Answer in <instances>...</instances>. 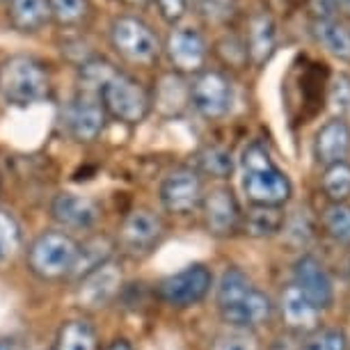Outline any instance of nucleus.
Wrapping results in <instances>:
<instances>
[{"instance_id": "obj_9", "label": "nucleus", "mask_w": 350, "mask_h": 350, "mask_svg": "<svg viewBox=\"0 0 350 350\" xmlns=\"http://www.w3.org/2000/svg\"><path fill=\"white\" fill-rule=\"evenodd\" d=\"M211 286H213V275L206 266L202 263H190L179 273L165 277L158 286V295L165 305L176 307V309H186L206 298Z\"/></svg>"}, {"instance_id": "obj_25", "label": "nucleus", "mask_w": 350, "mask_h": 350, "mask_svg": "<svg viewBox=\"0 0 350 350\" xmlns=\"http://www.w3.org/2000/svg\"><path fill=\"white\" fill-rule=\"evenodd\" d=\"M312 32L323 49L332 55L348 60L350 57V32L343 28L341 23H336L334 18H323V21L312 23Z\"/></svg>"}, {"instance_id": "obj_34", "label": "nucleus", "mask_w": 350, "mask_h": 350, "mask_svg": "<svg viewBox=\"0 0 350 350\" xmlns=\"http://www.w3.org/2000/svg\"><path fill=\"white\" fill-rule=\"evenodd\" d=\"M156 5L158 14L165 23L170 25H179L181 18L188 14V5L190 0H151Z\"/></svg>"}, {"instance_id": "obj_6", "label": "nucleus", "mask_w": 350, "mask_h": 350, "mask_svg": "<svg viewBox=\"0 0 350 350\" xmlns=\"http://www.w3.org/2000/svg\"><path fill=\"white\" fill-rule=\"evenodd\" d=\"M78 243L64 231H44L28 247V268L39 280L53 282L71 275Z\"/></svg>"}, {"instance_id": "obj_11", "label": "nucleus", "mask_w": 350, "mask_h": 350, "mask_svg": "<svg viewBox=\"0 0 350 350\" xmlns=\"http://www.w3.org/2000/svg\"><path fill=\"white\" fill-rule=\"evenodd\" d=\"M200 208L204 215V227H206L208 234L227 239V236H234L236 231H241L243 211L234 190L229 186H215L211 190H204Z\"/></svg>"}, {"instance_id": "obj_28", "label": "nucleus", "mask_w": 350, "mask_h": 350, "mask_svg": "<svg viewBox=\"0 0 350 350\" xmlns=\"http://www.w3.org/2000/svg\"><path fill=\"white\" fill-rule=\"evenodd\" d=\"M51 21L62 28H76L90 14V0H49Z\"/></svg>"}, {"instance_id": "obj_23", "label": "nucleus", "mask_w": 350, "mask_h": 350, "mask_svg": "<svg viewBox=\"0 0 350 350\" xmlns=\"http://www.w3.org/2000/svg\"><path fill=\"white\" fill-rule=\"evenodd\" d=\"M112 250H115L112 247V241L105 239V236H94V239L85 241L83 245H78L76 263L71 268L69 277L83 280L92 270H96L98 266H103V263H108L112 259Z\"/></svg>"}, {"instance_id": "obj_13", "label": "nucleus", "mask_w": 350, "mask_h": 350, "mask_svg": "<svg viewBox=\"0 0 350 350\" xmlns=\"http://www.w3.org/2000/svg\"><path fill=\"white\" fill-rule=\"evenodd\" d=\"M293 286H298L300 293L319 312H325L334 305V282L327 268L314 254H302L293 263Z\"/></svg>"}, {"instance_id": "obj_38", "label": "nucleus", "mask_w": 350, "mask_h": 350, "mask_svg": "<svg viewBox=\"0 0 350 350\" xmlns=\"http://www.w3.org/2000/svg\"><path fill=\"white\" fill-rule=\"evenodd\" d=\"M105 350H133V346H131L129 341H124V339H117V341H112Z\"/></svg>"}, {"instance_id": "obj_24", "label": "nucleus", "mask_w": 350, "mask_h": 350, "mask_svg": "<svg viewBox=\"0 0 350 350\" xmlns=\"http://www.w3.org/2000/svg\"><path fill=\"white\" fill-rule=\"evenodd\" d=\"M195 170L200 174L211 176V179H229L231 172H234V156L224 147L206 144L195 154Z\"/></svg>"}, {"instance_id": "obj_37", "label": "nucleus", "mask_w": 350, "mask_h": 350, "mask_svg": "<svg viewBox=\"0 0 350 350\" xmlns=\"http://www.w3.org/2000/svg\"><path fill=\"white\" fill-rule=\"evenodd\" d=\"M309 12L314 14V21H323V18H334V5L332 0H309Z\"/></svg>"}, {"instance_id": "obj_21", "label": "nucleus", "mask_w": 350, "mask_h": 350, "mask_svg": "<svg viewBox=\"0 0 350 350\" xmlns=\"http://www.w3.org/2000/svg\"><path fill=\"white\" fill-rule=\"evenodd\" d=\"M10 25L21 35H35L51 21L49 0H10L8 3Z\"/></svg>"}, {"instance_id": "obj_43", "label": "nucleus", "mask_w": 350, "mask_h": 350, "mask_svg": "<svg viewBox=\"0 0 350 350\" xmlns=\"http://www.w3.org/2000/svg\"><path fill=\"white\" fill-rule=\"evenodd\" d=\"M348 275H350V266H348Z\"/></svg>"}, {"instance_id": "obj_19", "label": "nucleus", "mask_w": 350, "mask_h": 350, "mask_svg": "<svg viewBox=\"0 0 350 350\" xmlns=\"http://www.w3.org/2000/svg\"><path fill=\"white\" fill-rule=\"evenodd\" d=\"M245 46H247V57L254 67H261L270 60V55L275 53L277 46V32L275 23L266 12H259L250 18L247 23V35H245Z\"/></svg>"}, {"instance_id": "obj_15", "label": "nucleus", "mask_w": 350, "mask_h": 350, "mask_svg": "<svg viewBox=\"0 0 350 350\" xmlns=\"http://www.w3.org/2000/svg\"><path fill=\"white\" fill-rule=\"evenodd\" d=\"M122 286V270L115 261H108L96 270H92L90 275H85L78 286V302L81 307L98 309L105 307L108 302L120 293Z\"/></svg>"}, {"instance_id": "obj_31", "label": "nucleus", "mask_w": 350, "mask_h": 350, "mask_svg": "<svg viewBox=\"0 0 350 350\" xmlns=\"http://www.w3.org/2000/svg\"><path fill=\"white\" fill-rule=\"evenodd\" d=\"M215 53L220 55V60L224 64H229V67H236V69H243L250 62L245 39H241V37H236V35H224L220 42L215 44Z\"/></svg>"}, {"instance_id": "obj_22", "label": "nucleus", "mask_w": 350, "mask_h": 350, "mask_svg": "<svg viewBox=\"0 0 350 350\" xmlns=\"http://www.w3.org/2000/svg\"><path fill=\"white\" fill-rule=\"evenodd\" d=\"M286 227V213L280 206H252L243 213L241 229L247 231L252 239H270Z\"/></svg>"}, {"instance_id": "obj_10", "label": "nucleus", "mask_w": 350, "mask_h": 350, "mask_svg": "<svg viewBox=\"0 0 350 350\" xmlns=\"http://www.w3.org/2000/svg\"><path fill=\"white\" fill-rule=\"evenodd\" d=\"M158 193H161V204L167 213L190 215L202 206L204 200L202 174L195 167H176L163 179Z\"/></svg>"}, {"instance_id": "obj_4", "label": "nucleus", "mask_w": 350, "mask_h": 350, "mask_svg": "<svg viewBox=\"0 0 350 350\" xmlns=\"http://www.w3.org/2000/svg\"><path fill=\"white\" fill-rule=\"evenodd\" d=\"M108 39L117 55L137 67H151L163 53L156 30L137 14H120L112 18Z\"/></svg>"}, {"instance_id": "obj_40", "label": "nucleus", "mask_w": 350, "mask_h": 350, "mask_svg": "<svg viewBox=\"0 0 350 350\" xmlns=\"http://www.w3.org/2000/svg\"><path fill=\"white\" fill-rule=\"evenodd\" d=\"M0 350H16L12 341H0Z\"/></svg>"}, {"instance_id": "obj_5", "label": "nucleus", "mask_w": 350, "mask_h": 350, "mask_svg": "<svg viewBox=\"0 0 350 350\" xmlns=\"http://www.w3.org/2000/svg\"><path fill=\"white\" fill-rule=\"evenodd\" d=\"M105 115L122 124H140L151 112V92L133 76L117 69L98 90Z\"/></svg>"}, {"instance_id": "obj_30", "label": "nucleus", "mask_w": 350, "mask_h": 350, "mask_svg": "<svg viewBox=\"0 0 350 350\" xmlns=\"http://www.w3.org/2000/svg\"><path fill=\"white\" fill-rule=\"evenodd\" d=\"M21 247V227L8 211H0V266Z\"/></svg>"}, {"instance_id": "obj_41", "label": "nucleus", "mask_w": 350, "mask_h": 350, "mask_svg": "<svg viewBox=\"0 0 350 350\" xmlns=\"http://www.w3.org/2000/svg\"><path fill=\"white\" fill-rule=\"evenodd\" d=\"M0 3H10V0H0Z\"/></svg>"}, {"instance_id": "obj_12", "label": "nucleus", "mask_w": 350, "mask_h": 350, "mask_svg": "<svg viewBox=\"0 0 350 350\" xmlns=\"http://www.w3.org/2000/svg\"><path fill=\"white\" fill-rule=\"evenodd\" d=\"M64 122H67V129L74 140L88 144L98 140V135L103 133L108 115H105L98 94L81 90L69 101L67 112H64Z\"/></svg>"}, {"instance_id": "obj_14", "label": "nucleus", "mask_w": 350, "mask_h": 350, "mask_svg": "<svg viewBox=\"0 0 350 350\" xmlns=\"http://www.w3.org/2000/svg\"><path fill=\"white\" fill-rule=\"evenodd\" d=\"M51 215L62 229L88 231L98 222L101 208H98V204L88 195L60 193L51 204Z\"/></svg>"}, {"instance_id": "obj_32", "label": "nucleus", "mask_w": 350, "mask_h": 350, "mask_svg": "<svg viewBox=\"0 0 350 350\" xmlns=\"http://www.w3.org/2000/svg\"><path fill=\"white\" fill-rule=\"evenodd\" d=\"M211 350H259V343L250 329H231V332L215 336Z\"/></svg>"}, {"instance_id": "obj_1", "label": "nucleus", "mask_w": 350, "mask_h": 350, "mask_svg": "<svg viewBox=\"0 0 350 350\" xmlns=\"http://www.w3.org/2000/svg\"><path fill=\"white\" fill-rule=\"evenodd\" d=\"M215 305L222 321L234 329H254L270 321L273 300L241 268H227L215 286Z\"/></svg>"}, {"instance_id": "obj_2", "label": "nucleus", "mask_w": 350, "mask_h": 350, "mask_svg": "<svg viewBox=\"0 0 350 350\" xmlns=\"http://www.w3.org/2000/svg\"><path fill=\"white\" fill-rule=\"evenodd\" d=\"M241 186L252 206L284 208L293 197L288 174L275 163L273 154L261 140L250 142L241 156Z\"/></svg>"}, {"instance_id": "obj_42", "label": "nucleus", "mask_w": 350, "mask_h": 350, "mask_svg": "<svg viewBox=\"0 0 350 350\" xmlns=\"http://www.w3.org/2000/svg\"><path fill=\"white\" fill-rule=\"evenodd\" d=\"M346 336H348V334H346ZM348 343H350V336H348Z\"/></svg>"}, {"instance_id": "obj_33", "label": "nucleus", "mask_w": 350, "mask_h": 350, "mask_svg": "<svg viewBox=\"0 0 350 350\" xmlns=\"http://www.w3.org/2000/svg\"><path fill=\"white\" fill-rule=\"evenodd\" d=\"M302 350H348V336L343 329H321L312 341H307Z\"/></svg>"}, {"instance_id": "obj_36", "label": "nucleus", "mask_w": 350, "mask_h": 350, "mask_svg": "<svg viewBox=\"0 0 350 350\" xmlns=\"http://www.w3.org/2000/svg\"><path fill=\"white\" fill-rule=\"evenodd\" d=\"M234 8V0H200V10L208 21H224L231 16Z\"/></svg>"}, {"instance_id": "obj_27", "label": "nucleus", "mask_w": 350, "mask_h": 350, "mask_svg": "<svg viewBox=\"0 0 350 350\" xmlns=\"http://www.w3.org/2000/svg\"><path fill=\"white\" fill-rule=\"evenodd\" d=\"M321 186L329 204L348 202L350 200V163L341 161V163L327 165V167L323 170Z\"/></svg>"}, {"instance_id": "obj_39", "label": "nucleus", "mask_w": 350, "mask_h": 350, "mask_svg": "<svg viewBox=\"0 0 350 350\" xmlns=\"http://www.w3.org/2000/svg\"><path fill=\"white\" fill-rule=\"evenodd\" d=\"M334 10H341L346 12V14H350V0H332Z\"/></svg>"}, {"instance_id": "obj_16", "label": "nucleus", "mask_w": 350, "mask_h": 350, "mask_svg": "<svg viewBox=\"0 0 350 350\" xmlns=\"http://www.w3.org/2000/svg\"><path fill=\"white\" fill-rule=\"evenodd\" d=\"M312 154L314 161L323 167L346 161L350 154V124L346 117H332L316 131Z\"/></svg>"}, {"instance_id": "obj_3", "label": "nucleus", "mask_w": 350, "mask_h": 350, "mask_svg": "<svg viewBox=\"0 0 350 350\" xmlns=\"http://www.w3.org/2000/svg\"><path fill=\"white\" fill-rule=\"evenodd\" d=\"M0 94L18 108H28L51 94L49 71L30 55H14L0 67Z\"/></svg>"}, {"instance_id": "obj_26", "label": "nucleus", "mask_w": 350, "mask_h": 350, "mask_svg": "<svg viewBox=\"0 0 350 350\" xmlns=\"http://www.w3.org/2000/svg\"><path fill=\"white\" fill-rule=\"evenodd\" d=\"M55 350H98L94 327L83 319L64 323L57 332Z\"/></svg>"}, {"instance_id": "obj_29", "label": "nucleus", "mask_w": 350, "mask_h": 350, "mask_svg": "<svg viewBox=\"0 0 350 350\" xmlns=\"http://www.w3.org/2000/svg\"><path fill=\"white\" fill-rule=\"evenodd\" d=\"M323 227H325L329 239L350 245V204H329L323 211Z\"/></svg>"}, {"instance_id": "obj_20", "label": "nucleus", "mask_w": 350, "mask_h": 350, "mask_svg": "<svg viewBox=\"0 0 350 350\" xmlns=\"http://www.w3.org/2000/svg\"><path fill=\"white\" fill-rule=\"evenodd\" d=\"M188 88H190V83H186V76L176 74V71L165 74L156 85L154 96H151V108L156 105V108L167 117L179 115V112H183V108L190 103Z\"/></svg>"}, {"instance_id": "obj_35", "label": "nucleus", "mask_w": 350, "mask_h": 350, "mask_svg": "<svg viewBox=\"0 0 350 350\" xmlns=\"http://www.w3.org/2000/svg\"><path fill=\"white\" fill-rule=\"evenodd\" d=\"M329 103L334 110L346 112L350 110V76L339 74L329 85Z\"/></svg>"}, {"instance_id": "obj_17", "label": "nucleus", "mask_w": 350, "mask_h": 350, "mask_svg": "<svg viewBox=\"0 0 350 350\" xmlns=\"http://www.w3.org/2000/svg\"><path fill=\"white\" fill-rule=\"evenodd\" d=\"M163 220L147 208H137L122 224V245L131 252H149L163 239Z\"/></svg>"}, {"instance_id": "obj_8", "label": "nucleus", "mask_w": 350, "mask_h": 350, "mask_svg": "<svg viewBox=\"0 0 350 350\" xmlns=\"http://www.w3.org/2000/svg\"><path fill=\"white\" fill-rule=\"evenodd\" d=\"M163 51L167 55L172 69L181 76H197L200 71L206 69L208 46L200 28H195V25H172Z\"/></svg>"}, {"instance_id": "obj_7", "label": "nucleus", "mask_w": 350, "mask_h": 350, "mask_svg": "<svg viewBox=\"0 0 350 350\" xmlns=\"http://www.w3.org/2000/svg\"><path fill=\"white\" fill-rule=\"evenodd\" d=\"M190 105L204 120H222L227 117L236 101V92L231 78L217 69L200 71L190 83Z\"/></svg>"}, {"instance_id": "obj_18", "label": "nucleus", "mask_w": 350, "mask_h": 350, "mask_svg": "<svg viewBox=\"0 0 350 350\" xmlns=\"http://www.w3.org/2000/svg\"><path fill=\"white\" fill-rule=\"evenodd\" d=\"M280 307H282V319L291 332L309 334V332H316V329H319L321 312L300 293L298 286L288 284V286L282 291Z\"/></svg>"}]
</instances>
